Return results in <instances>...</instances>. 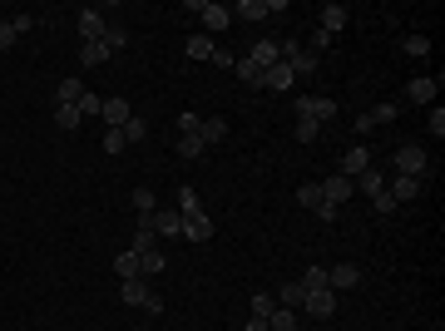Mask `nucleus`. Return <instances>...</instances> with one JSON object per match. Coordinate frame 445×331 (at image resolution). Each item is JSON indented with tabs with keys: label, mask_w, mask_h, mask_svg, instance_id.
Returning <instances> with one entry per match:
<instances>
[{
	"label": "nucleus",
	"mask_w": 445,
	"mask_h": 331,
	"mask_svg": "<svg viewBox=\"0 0 445 331\" xmlns=\"http://www.w3.org/2000/svg\"><path fill=\"white\" fill-rule=\"evenodd\" d=\"M351 183H356V188H361V193H371V198H376V193H381V188H386V178H381V173H371V168H361V173H356V178H351Z\"/></svg>",
	"instance_id": "obj_25"
},
{
	"label": "nucleus",
	"mask_w": 445,
	"mask_h": 331,
	"mask_svg": "<svg viewBox=\"0 0 445 331\" xmlns=\"http://www.w3.org/2000/svg\"><path fill=\"white\" fill-rule=\"evenodd\" d=\"M0 143H5V139H0Z\"/></svg>",
	"instance_id": "obj_52"
},
{
	"label": "nucleus",
	"mask_w": 445,
	"mask_h": 331,
	"mask_svg": "<svg viewBox=\"0 0 445 331\" xmlns=\"http://www.w3.org/2000/svg\"><path fill=\"white\" fill-rule=\"evenodd\" d=\"M114 272H119V282L139 277V252H119V257H114Z\"/></svg>",
	"instance_id": "obj_26"
},
{
	"label": "nucleus",
	"mask_w": 445,
	"mask_h": 331,
	"mask_svg": "<svg viewBox=\"0 0 445 331\" xmlns=\"http://www.w3.org/2000/svg\"><path fill=\"white\" fill-rule=\"evenodd\" d=\"M302 307H307V317H317V322H322V317H332V312H336V292H332V287L307 292V302H302Z\"/></svg>",
	"instance_id": "obj_5"
},
{
	"label": "nucleus",
	"mask_w": 445,
	"mask_h": 331,
	"mask_svg": "<svg viewBox=\"0 0 445 331\" xmlns=\"http://www.w3.org/2000/svg\"><path fill=\"white\" fill-rule=\"evenodd\" d=\"M119 297H124L129 307H144V297H149V282H144V277H129V282H119Z\"/></svg>",
	"instance_id": "obj_15"
},
{
	"label": "nucleus",
	"mask_w": 445,
	"mask_h": 331,
	"mask_svg": "<svg viewBox=\"0 0 445 331\" xmlns=\"http://www.w3.org/2000/svg\"><path fill=\"white\" fill-rule=\"evenodd\" d=\"M198 124H203L198 114H178V129H183V134H198Z\"/></svg>",
	"instance_id": "obj_44"
},
{
	"label": "nucleus",
	"mask_w": 445,
	"mask_h": 331,
	"mask_svg": "<svg viewBox=\"0 0 445 331\" xmlns=\"http://www.w3.org/2000/svg\"><path fill=\"white\" fill-rule=\"evenodd\" d=\"M232 65H237V80H247L252 89H262V70H257V65H252L247 55H242V60H232Z\"/></svg>",
	"instance_id": "obj_29"
},
{
	"label": "nucleus",
	"mask_w": 445,
	"mask_h": 331,
	"mask_svg": "<svg viewBox=\"0 0 445 331\" xmlns=\"http://www.w3.org/2000/svg\"><path fill=\"white\" fill-rule=\"evenodd\" d=\"M183 237H188V242H208V237H213V218H208L203 208H198V213H183Z\"/></svg>",
	"instance_id": "obj_4"
},
{
	"label": "nucleus",
	"mask_w": 445,
	"mask_h": 331,
	"mask_svg": "<svg viewBox=\"0 0 445 331\" xmlns=\"http://www.w3.org/2000/svg\"><path fill=\"white\" fill-rule=\"evenodd\" d=\"M436 94H441V85H436V80H426V75L406 85V99H411V104H431Z\"/></svg>",
	"instance_id": "obj_13"
},
{
	"label": "nucleus",
	"mask_w": 445,
	"mask_h": 331,
	"mask_svg": "<svg viewBox=\"0 0 445 331\" xmlns=\"http://www.w3.org/2000/svg\"><path fill=\"white\" fill-rule=\"evenodd\" d=\"M396 173L426 183V148H421V143H401V148H396Z\"/></svg>",
	"instance_id": "obj_1"
},
{
	"label": "nucleus",
	"mask_w": 445,
	"mask_h": 331,
	"mask_svg": "<svg viewBox=\"0 0 445 331\" xmlns=\"http://www.w3.org/2000/svg\"><path fill=\"white\" fill-rule=\"evenodd\" d=\"M198 139H203V143H222V139H227V119H203V124H198Z\"/></svg>",
	"instance_id": "obj_20"
},
{
	"label": "nucleus",
	"mask_w": 445,
	"mask_h": 331,
	"mask_svg": "<svg viewBox=\"0 0 445 331\" xmlns=\"http://www.w3.org/2000/svg\"><path fill=\"white\" fill-rule=\"evenodd\" d=\"M232 20H267V0H242L232 10Z\"/></svg>",
	"instance_id": "obj_24"
},
{
	"label": "nucleus",
	"mask_w": 445,
	"mask_h": 331,
	"mask_svg": "<svg viewBox=\"0 0 445 331\" xmlns=\"http://www.w3.org/2000/svg\"><path fill=\"white\" fill-rule=\"evenodd\" d=\"M346 15H351V10H346V5H322V30H327V35H336V30H341V25H346Z\"/></svg>",
	"instance_id": "obj_19"
},
{
	"label": "nucleus",
	"mask_w": 445,
	"mask_h": 331,
	"mask_svg": "<svg viewBox=\"0 0 445 331\" xmlns=\"http://www.w3.org/2000/svg\"><path fill=\"white\" fill-rule=\"evenodd\" d=\"M80 99H85V85H80V80H60L55 104H80Z\"/></svg>",
	"instance_id": "obj_22"
},
{
	"label": "nucleus",
	"mask_w": 445,
	"mask_h": 331,
	"mask_svg": "<svg viewBox=\"0 0 445 331\" xmlns=\"http://www.w3.org/2000/svg\"><path fill=\"white\" fill-rule=\"evenodd\" d=\"M431 134H436V139H441V134H445V109H441V104L431 109Z\"/></svg>",
	"instance_id": "obj_47"
},
{
	"label": "nucleus",
	"mask_w": 445,
	"mask_h": 331,
	"mask_svg": "<svg viewBox=\"0 0 445 331\" xmlns=\"http://www.w3.org/2000/svg\"><path fill=\"white\" fill-rule=\"evenodd\" d=\"M371 208H376V213H396V198H391V193H386V188H381V193H376V198H371Z\"/></svg>",
	"instance_id": "obj_42"
},
{
	"label": "nucleus",
	"mask_w": 445,
	"mask_h": 331,
	"mask_svg": "<svg viewBox=\"0 0 445 331\" xmlns=\"http://www.w3.org/2000/svg\"><path fill=\"white\" fill-rule=\"evenodd\" d=\"M317 129H322V124H312V119H297V129H292V134H297L302 143H317Z\"/></svg>",
	"instance_id": "obj_38"
},
{
	"label": "nucleus",
	"mask_w": 445,
	"mask_h": 331,
	"mask_svg": "<svg viewBox=\"0 0 445 331\" xmlns=\"http://www.w3.org/2000/svg\"><path fill=\"white\" fill-rule=\"evenodd\" d=\"M119 134H124V143H144V139H149V124H144V119L134 114V119H129V124H124Z\"/></svg>",
	"instance_id": "obj_30"
},
{
	"label": "nucleus",
	"mask_w": 445,
	"mask_h": 331,
	"mask_svg": "<svg viewBox=\"0 0 445 331\" xmlns=\"http://www.w3.org/2000/svg\"><path fill=\"white\" fill-rule=\"evenodd\" d=\"M421 188H426V183H421V178H406V173H396V178L386 183V193H391L396 203H411V198H421Z\"/></svg>",
	"instance_id": "obj_11"
},
{
	"label": "nucleus",
	"mask_w": 445,
	"mask_h": 331,
	"mask_svg": "<svg viewBox=\"0 0 445 331\" xmlns=\"http://www.w3.org/2000/svg\"><path fill=\"white\" fill-rule=\"evenodd\" d=\"M401 55H406V60H426V55H431V40H426V35H406V40H401Z\"/></svg>",
	"instance_id": "obj_21"
},
{
	"label": "nucleus",
	"mask_w": 445,
	"mask_h": 331,
	"mask_svg": "<svg viewBox=\"0 0 445 331\" xmlns=\"http://www.w3.org/2000/svg\"><path fill=\"white\" fill-rule=\"evenodd\" d=\"M247 60H252L257 70H272V65L282 60V45H277V40H257V45L247 50Z\"/></svg>",
	"instance_id": "obj_8"
},
{
	"label": "nucleus",
	"mask_w": 445,
	"mask_h": 331,
	"mask_svg": "<svg viewBox=\"0 0 445 331\" xmlns=\"http://www.w3.org/2000/svg\"><path fill=\"white\" fill-rule=\"evenodd\" d=\"M213 50H218L213 35H193V40H188V55H193V60H213Z\"/></svg>",
	"instance_id": "obj_28"
},
{
	"label": "nucleus",
	"mask_w": 445,
	"mask_h": 331,
	"mask_svg": "<svg viewBox=\"0 0 445 331\" xmlns=\"http://www.w3.org/2000/svg\"><path fill=\"white\" fill-rule=\"evenodd\" d=\"M267 331H297V312H287V307H272V317H267Z\"/></svg>",
	"instance_id": "obj_23"
},
{
	"label": "nucleus",
	"mask_w": 445,
	"mask_h": 331,
	"mask_svg": "<svg viewBox=\"0 0 445 331\" xmlns=\"http://www.w3.org/2000/svg\"><path fill=\"white\" fill-rule=\"evenodd\" d=\"M178 213H198V193H193L188 183L178 188Z\"/></svg>",
	"instance_id": "obj_39"
},
{
	"label": "nucleus",
	"mask_w": 445,
	"mask_h": 331,
	"mask_svg": "<svg viewBox=\"0 0 445 331\" xmlns=\"http://www.w3.org/2000/svg\"><path fill=\"white\" fill-rule=\"evenodd\" d=\"M351 193H356V183H351L346 173H332V178H322V198H327V203H336V208H341Z\"/></svg>",
	"instance_id": "obj_3"
},
{
	"label": "nucleus",
	"mask_w": 445,
	"mask_h": 331,
	"mask_svg": "<svg viewBox=\"0 0 445 331\" xmlns=\"http://www.w3.org/2000/svg\"><path fill=\"white\" fill-rule=\"evenodd\" d=\"M104 30H109V25H104L100 10H80V35H85V40H104Z\"/></svg>",
	"instance_id": "obj_14"
},
{
	"label": "nucleus",
	"mask_w": 445,
	"mask_h": 331,
	"mask_svg": "<svg viewBox=\"0 0 445 331\" xmlns=\"http://www.w3.org/2000/svg\"><path fill=\"white\" fill-rule=\"evenodd\" d=\"M297 203H302V208H322V203H327V198H322V183H302V188H297Z\"/></svg>",
	"instance_id": "obj_31"
},
{
	"label": "nucleus",
	"mask_w": 445,
	"mask_h": 331,
	"mask_svg": "<svg viewBox=\"0 0 445 331\" xmlns=\"http://www.w3.org/2000/svg\"><path fill=\"white\" fill-rule=\"evenodd\" d=\"M302 287H307V292H322V287H327V267H317V262H312V267L302 272Z\"/></svg>",
	"instance_id": "obj_33"
},
{
	"label": "nucleus",
	"mask_w": 445,
	"mask_h": 331,
	"mask_svg": "<svg viewBox=\"0 0 445 331\" xmlns=\"http://www.w3.org/2000/svg\"><path fill=\"white\" fill-rule=\"evenodd\" d=\"M124 148H129V143H124V134H119V129H109V134H104V153H124Z\"/></svg>",
	"instance_id": "obj_41"
},
{
	"label": "nucleus",
	"mask_w": 445,
	"mask_h": 331,
	"mask_svg": "<svg viewBox=\"0 0 445 331\" xmlns=\"http://www.w3.org/2000/svg\"><path fill=\"white\" fill-rule=\"evenodd\" d=\"M327 45H332V35H327V30L317 25V35H312V55H317V50H327Z\"/></svg>",
	"instance_id": "obj_48"
},
{
	"label": "nucleus",
	"mask_w": 445,
	"mask_h": 331,
	"mask_svg": "<svg viewBox=\"0 0 445 331\" xmlns=\"http://www.w3.org/2000/svg\"><path fill=\"white\" fill-rule=\"evenodd\" d=\"M10 45H15V25H10V20H0V50H10Z\"/></svg>",
	"instance_id": "obj_46"
},
{
	"label": "nucleus",
	"mask_w": 445,
	"mask_h": 331,
	"mask_svg": "<svg viewBox=\"0 0 445 331\" xmlns=\"http://www.w3.org/2000/svg\"><path fill=\"white\" fill-rule=\"evenodd\" d=\"M104 45H109V55H119V50L129 45V35H124V25H109V30H104Z\"/></svg>",
	"instance_id": "obj_36"
},
{
	"label": "nucleus",
	"mask_w": 445,
	"mask_h": 331,
	"mask_svg": "<svg viewBox=\"0 0 445 331\" xmlns=\"http://www.w3.org/2000/svg\"><path fill=\"white\" fill-rule=\"evenodd\" d=\"M163 267H168V257H163L159 247H154V252H139V277H159Z\"/></svg>",
	"instance_id": "obj_17"
},
{
	"label": "nucleus",
	"mask_w": 445,
	"mask_h": 331,
	"mask_svg": "<svg viewBox=\"0 0 445 331\" xmlns=\"http://www.w3.org/2000/svg\"><path fill=\"white\" fill-rule=\"evenodd\" d=\"M361 168H371V148H366V143H351V148L341 153V173H346V178H356Z\"/></svg>",
	"instance_id": "obj_10"
},
{
	"label": "nucleus",
	"mask_w": 445,
	"mask_h": 331,
	"mask_svg": "<svg viewBox=\"0 0 445 331\" xmlns=\"http://www.w3.org/2000/svg\"><path fill=\"white\" fill-rule=\"evenodd\" d=\"M336 213H341L336 203H322V208H317V218H322V222H336Z\"/></svg>",
	"instance_id": "obj_50"
},
{
	"label": "nucleus",
	"mask_w": 445,
	"mask_h": 331,
	"mask_svg": "<svg viewBox=\"0 0 445 331\" xmlns=\"http://www.w3.org/2000/svg\"><path fill=\"white\" fill-rule=\"evenodd\" d=\"M312 119H317V124L336 119V99H312Z\"/></svg>",
	"instance_id": "obj_37"
},
{
	"label": "nucleus",
	"mask_w": 445,
	"mask_h": 331,
	"mask_svg": "<svg viewBox=\"0 0 445 331\" xmlns=\"http://www.w3.org/2000/svg\"><path fill=\"white\" fill-rule=\"evenodd\" d=\"M134 208H139V218H149V213L159 208V198H154V188H134Z\"/></svg>",
	"instance_id": "obj_32"
},
{
	"label": "nucleus",
	"mask_w": 445,
	"mask_h": 331,
	"mask_svg": "<svg viewBox=\"0 0 445 331\" xmlns=\"http://www.w3.org/2000/svg\"><path fill=\"white\" fill-rule=\"evenodd\" d=\"M203 148H208V143H203L198 134H183V139H178V153H183V158H198Z\"/></svg>",
	"instance_id": "obj_35"
},
{
	"label": "nucleus",
	"mask_w": 445,
	"mask_h": 331,
	"mask_svg": "<svg viewBox=\"0 0 445 331\" xmlns=\"http://www.w3.org/2000/svg\"><path fill=\"white\" fill-rule=\"evenodd\" d=\"M104 60H109V45L104 40H85L80 45V65H104Z\"/></svg>",
	"instance_id": "obj_16"
},
{
	"label": "nucleus",
	"mask_w": 445,
	"mask_h": 331,
	"mask_svg": "<svg viewBox=\"0 0 445 331\" xmlns=\"http://www.w3.org/2000/svg\"><path fill=\"white\" fill-rule=\"evenodd\" d=\"M292 85H297V80H292V70H287L282 60H277L272 70H262V89H272V94H287Z\"/></svg>",
	"instance_id": "obj_9"
},
{
	"label": "nucleus",
	"mask_w": 445,
	"mask_h": 331,
	"mask_svg": "<svg viewBox=\"0 0 445 331\" xmlns=\"http://www.w3.org/2000/svg\"><path fill=\"white\" fill-rule=\"evenodd\" d=\"M356 277H361V272H356L351 262H336V267H327V287H332V292H346V287H356Z\"/></svg>",
	"instance_id": "obj_12"
},
{
	"label": "nucleus",
	"mask_w": 445,
	"mask_h": 331,
	"mask_svg": "<svg viewBox=\"0 0 445 331\" xmlns=\"http://www.w3.org/2000/svg\"><path fill=\"white\" fill-rule=\"evenodd\" d=\"M242 331H267V322H262V317H247V327Z\"/></svg>",
	"instance_id": "obj_51"
},
{
	"label": "nucleus",
	"mask_w": 445,
	"mask_h": 331,
	"mask_svg": "<svg viewBox=\"0 0 445 331\" xmlns=\"http://www.w3.org/2000/svg\"><path fill=\"white\" fill-rule=\"evenodd\" d=\"M144 312H154V317H159V312H163V297H159V292H154V287H149V297H144Z\"/></svg>",
	"instance_id": "obj_45"
},
{
	"label": "nucleus",
	"mask_w": 445,
	"mask_h": 331,
	"mask_svg": "<svg viewBox=\"0 0 445 331\" xmlns=\"http://www.w3.org/2000/svg\"><path fill=\"white\" fill-rule=\"evenodd\" d=\"M297 119H312V94H302V99H297ZM312 124H317V119H312Z\"/></svg>",
	"instance_id": "obj_49"
},
{
	"label": "nucleus",
	"mask_w": 445,
	"mask_h": 331,
	"mask_svg": "<svg viewBox=\"0 0 445 331\" xmlns=\"http://www.w3.org/2000/svg\"><path fill=\"white\" fill-rule=\"evenodd\" d=\"M302 302H307V287H302V282H287V287L277 292V307H287V312H297Z\"/></svg>",
	"instance_id": "obj_18"
},
{
	"label": "nucleus",
	"mask_w": 445,
	"mask_h": 331,
	"mask_svg": "<svg viewBox=\"0 0 445 331\" xmlns=\"http://www.w3.org/2000/svg\"><path fill=\"white\" fill-rule=\"evenodd\" d=\"M154 232L159 237H183V213L178 208H159L154 213Z\"/></svg>",
	"instance_id": "obj_7"
},
{
	"label": "nucleus",
	"mask_w": 445,
	"mask_h": 331,
	"mask_svg": "<svg viewBox=\"0 0 445 331\" xmlns=\"http://www.w3.org/2000/svg\"><path fill=\"white\" fill-rule=\"evenodd\" d=\"M100 119H104L109 129H124V124L134 119V109H129V99H124V94H114V99H104V109H100Z\"/></svg>",
	"instance_id": "obj_6"
},
{
	"label": "nucleus",
	"mask_w": 445,
	"mask_h": 331,
	"mask_svg": "<svg viewBox=\"0 0 445 331\" xmlns=\"http://www.w3.org/2000/svg\"><path fill=\"white\" fill-rule=\"evenodd\" d=\"M371 119H376V124H391V119H396V104H376Z\"/></svg>",
	"instance_id": "obj_43"
},
{
	"label": "nucleus",
	"mask_w": 445,
	"mask_h": 331,
	"mask_svg": "<svg viewBox=\"0 0 445 331\" xmlns=\"http://www.w3.org/2000/svg\"><path fill=\"white\" fill-rule=\"evenodd\" d=\"M104 109V99H100V94H90V89H85V99H80V114H85V119H90V114H100Z\"/></svg>",
	"instance_id": "obj_40"
},
{
	"label": "nucleus",
	"mask_w": 445,
	"mask_h": 331,
	"mask_svg": "<svg viewBox=\"0 0 445 331\" xmlns=\"http://www.w3.org/2000/svg\"><path fill=\"white\" fill-rule=\"evenodd\" d=\"M193 10L203 15V35H218V30H227V25H232V10H227V5H213V0H193Z\"/></svg>",
	"instance_id": "obj_2"
},
{
	"label": "nucleus",
	"mask_w": 445,
	"mask_h": 331,
	"mask_svg": "<svg viewBox=\"0 0 445 331\" xmlns=\"http://www.w3.org/2000/svg\"><path fill=\"white\" fill-rule=\"evenodd\" d=\"M272 307H277V297H272V292H252V317H262V322H267V317H272Z\"/></svg>",
	"instance_id": "obj_34"
},
{
	"label": "nucleus",
	"mask_w": 445,
	"mask_h": 331,
	"mask_svg": "<svg viewBox=\"0 0 445 331\" xmlns=\"http://www.w3.org/2000/svg\"><path fill=\"white\" fill-rule=\"evenodd\" d=\"M80 119H85L80 104H55V124H60V129H80Z\"/></svg>",
	"instance_id": "obj_27"
}]
</instances>
